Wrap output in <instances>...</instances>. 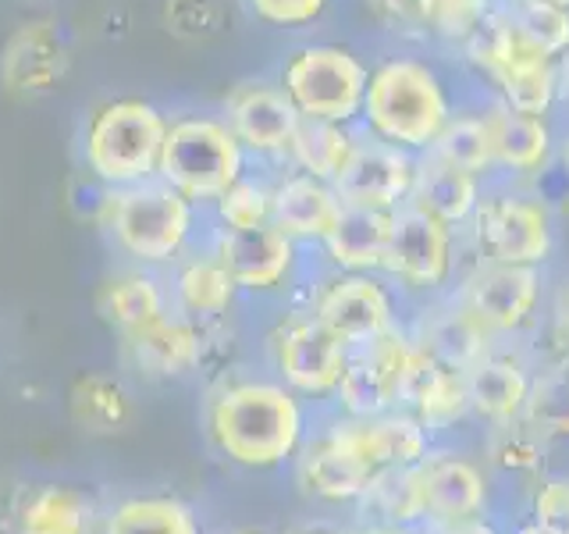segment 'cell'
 Returning a JSON list of instances; mask_svg holds the SVG:
<instances>
[{"mask_svg": "<svg viewBox=\"0 0 569 534\" xmlns=\"http://www.w3.org/2000/svg\"><path fill=\"white\" fill-rule=\"evenodd\" d=\"M477 82L452 53L417 43H378L370 50L360 132L409 154H431Z\"/></svg>", "mask_w": 569, "mask_h": 534, "instance_id": "1", "label": "cell"}, {"mask_svg": "<svg viewBox=\"0 0 569 534\" xmlns=\"http://www.w3.org/2000/svg\"><path fill=\"white\" fill-rule=\"evenodd\" d=\"M307 424V399L278 378L228 382L210 403V435L218 449L249 471H271L299 456Z\"/></svg>", "mask_w": 569, "mask_h": 534, "instance_id": "2", "label": "cell"}, {"mask_svg": "<svg viewBox=\"0 0 569 534\" xmlns=\"http://www.w3.org/2000/svg\"><path fill=\"white\" fill-rule=\"evenodd\" d=\"M171 107L142 93H111L89 103L76 132L79 168L111 189L150 182L160 171Z\"/></svg>", "mask_w": 569, "mask_h": 534, "instance_id": "3", "label": "cell"}, {"mask_svg": "<svg viewBox=\"0 0 569 534\" xmlns=\"http://www.w3.org/2000/svg\"><path fill=\"white\" fill-rule=\"evenodd\" d=\"M559 221V210L545 200L538 186L488 178L473 218L462 228V243H467V254L480 264L556 271L562 246Z\"/></svg>", "mask_w": 569, "mask_h": 534, "instance_id": "4", "label": "cell"}, {"mask_svg": "<svg viewBox=\"0 0 569 534\" xmlns=\"http://www.w3.org/2000/svg\"><path fill=\"white\" fill-rule=\"evenodd\" d=\"M271 76L299 118L356 125L370 82V47L342 36H299L278 53Z\"/></svg>", "mask_w": 569, "mask_h": 534, "instance_id": "5", "label": "cell"}, {"mask_svg": "<svg viewBox=\"0 0 569 534\" xmlns=\"http://www.w3.org/2000/svg\"><path fill=\"white\" fill-rule=\"evenodd\" d=\"M100 231L124 260L157 271V267H171L178 257H186L192 246H200L210 221L203 207H196L160 178H150V182L129 189H114Z\"/></svg>", "mask_w": 569, "mask_h": 534, "instance_id": "6", "label": "cell"}, {"mask_svg": "<svg viewBox=\"0 0 569 534\" xmlns=\"http://www.w3.org/2000/svg\"><path fill=\"white\" fill-rule=\"evenodd\" d=\"M249 168H253V160L218 107H171L168 139L157 171L160 182L178 189L196 207L210 210Z\"/></svg>", "mask_w": 569, "mask_h": 534, "instance_id": "7", "label": "cell"}, {"mask_svg": "<svg viewBox=\"0 0 569 534\" xmlns=\"http://www.w3.org/2000/svg\"><path fill=\"white\" fill-rule=\"evenodd\" d=\"M470 264L473 257L467 254L459 228L445 225L417 204L396 210V228H391L381 275L402 293L409 314L449 296Z\"/></svg>", "mask_w": 569, "mask_h": 534, "instance_id": "8", "label": "cell"}, {"mask_svg": "<svg viewBox=\"0 0 569 534\" xmlns=\"http://www.w3.org/2000/svg\"><path fill=\"white\" fill-rule=\"evenodd\" d=\"M302 307L349 349L367 346L409 320L402 293L381 271H335L325 264L302 289Z\"/></svg>", "mask_w": 569, "mask_h": 534, "instance_id": "9", "label": "cell"}, {"mask_svg": "<svg viewBox=\"0 0 569 534\" xmlns=\"http://www.w3.org/2000/svg\"><path fill=\"white\" fill-rule=\"evenodd\" d=\"M452 293L498 343H530L548 314L551 271L473 260Z\"/></svg>", "mask_w": 569, "mask_h": 534, "instance_id": "10", "label": "cell"}, {"mask_svg": "<svg viewBox=\"0 0 569 534\" xmlns=\"http://www.w3.org/2000/svg\"><path fill=\"white\" fill-rule=\"evenodd\" d=\"M207 243L228 267V275L236 278L239 293L284 296V293H296L299 285L307 289V281L313 278L317 249L299 246L274 225H260L246 231L210 228Z\"/></svg>", "mask_w": 569, "mask_h": 534, "instance_id": "11", "label": "cell"}, {"mask_svg": "<svg viewBox=\"0 0 569 534\" xmlns=\"http://www.w3.org/2000/svg\"><path fill=\"white\" fill-rule=\"evenodd\" d=\"M349 346L302 307L281 314L271 332L274 378L307 403H331L349 364Z\"/></svg>", "mask_w": 569, "mask_h": 534, "instance_id": "12", "label": "cell"}, {"mask_svg": "<svg viewBox=\"0 0 569 534\" xmlns=\"http://www.w3.org/2000/svg\"><path fill=\"white\" fill-rule=\"evenodd\" d=\"M427 524L423 534H445L488 521L495 513L498 485L480 453L456 445V438L435 442V449L420 463Z\"/></svg>", "mask_w": 569, "mask_h": 534, "instance_id": "13", "label": "cell"}, {"mask_svg": "<svg viewBox=\"0 0 569 534\" xmlns=\"http://www.w3.org/2000/svg\"><path fill=\"white\" fill-rule=\"evenodd\" d=\"M420 343L409 332V320L388 335L349 353L342 385L335 392V414L349 417H378L388 409H402L406 388L420 364Z\"/></svg>", "mask_w": 569, "mask_h": 534, "instance_id": "14", "label": "cell"}, {"mask_svg": "<svg viewBox=\"0 0 569 534\" xmlns=\"http://www.w3.org/2000/svg\"><path fill=\"white\" fill-rule=\"evenodd\" d=\"M71 76V36L61 18L32 14L0 43V93L14 103L53 97Z\"/></svg>", "mask_w": 569, "mask_h": 534, "instance_id": "15", "label": "cell"}, {"mask_svg": "<svg viewBox=\"0 0 569 534\" xmlns=\"http://www.w3.org/2000/svg\"><path fill=\"white\" fill-rule=\"evenodd\" d=\"M218 111L231 125V132L239 136L249 160L263 168H281L289 147L299 132V111L292 100L284 97V89L274 82V76H249L221 97Z\"/></svg>", "mask_w": 569, "mask_h": 534, "instance_id": "16", "label": "cell"}, {"mask_svg": "<svg viewBox=\"0 0 569 534\" xmlns=\"http://www.w3.org/2000/svg\"><path fill=\"white\" fill-rule=\"evenodd\" d=\"M320 438L378 474L396 467H417L438 442L409 409H388V414L378 417L335 414L325 424Z\"/></svg>", "mask_w": 569, "mask_h": 534, "instance_id": "17", "label": "cell"}, {"mask_svg": "<svg viewBox=\"0 0 569 534\" xmlns=\"http://www.w3.org/2000/svg\"><path fill=\"white\" fill-rule=\"evenodd\" d=\"M538 353L530 343H495L467 370L473 427H498L527 417V406L538 382Z\"/></svg>", "mask_w": 569, "mask_h": 534, "instance_id": "18", "label": "cell"}, {"mask_svg": "<svg viewBox=\"0 0 569 534\" xmlns=\"http://www.w3.org/2000/svg\"><path fill=\"white\" fill-rule=\"evenodd\" d=\"M485 129L491 154V178L533 186L556 168L559 125L556 118H538L512 111L502 100L485 93Z\"/></svg>", "mask_w": 569, "mask_h": 534, "instance_id": "19", "label": "cell"}, {"mask_svg": "<svg viewBox=\"0 0 569 534\" xmlns=\"http://www.w3.org/2000/svg\"><path fill=\"white\" fill-rule=\"evenodd\" d=\"M420 157L381 142L360 132V142L349 157L346 171L338 175V196L349 207H370V210H399L409 204L417 186Z\"/></svg>", "mask_w": 569, "mask_h": 534, "instance_id": "20", "label": "cell"}, {"mask_svg": "<svg viewBox=\"0 0 569 534\" xmlns=\"http://www.w3.org/2000/svg\"><path fill=\"white\" fill-rule=\"evenodd\" d=\"M171 307L174 314L189 317L200 328H221L228 314L239 303V285L228 275V267L221 257L213 254V246L203 239L200 246H192L186 257H178L171 264Z\"/></svg>", "mask_w": 569, "mask_h": 534, "instance_id": "21", "label": "cell"}, {"mask_svg": "<svg viewBox=\"0 0 569 534\" xmlns=\"http://www.w3.org/2000/svg\"><path fill=\"white\" fill-rule=\"evenodd\" d=\"M346 200L338 196V189L325 178H313L307 171L296 168H278L274 171V214L271 225L281 228L284 236L296 239L307 249H320L338 218H342Z\"/></svg>", "mask_w": 569, "mask_h": 534, "instance_id": "22", "label": "cell"}, {"mask_svg": "<svg viewBox=\"0 0 569 534\" xmlns=\"http://www.w3.org/2000/svg\"><path fill=\"white\" fill-rule=\"evenodd\" d=\"M402 409H409L438 442L456 438L462 427L473 424L467 370L435 360L431 353H420V364L413 370V378H409Z\"/></svg>", "mask_w": 569, "mask_h": 534, "instance_id": "23", "label": "cell"}, {"mask_svg": "<svg viewBox=\"0 0 569 534\" xmlns=\"http://www.w3.org/2000/svg\"><path fill=\"white\" fill-rule=\"evenodd\" d=\"M409 332H413L423 353H431L435 360H445L462 370H470L498 343L456 293L409 314Z\"/></svg>", "mask_w": 569, "mask_h": 534, "instance_id": "24", "label": "cell"}, {"mask_svg": "<svg viewBox=\"0 0 569 534\" xmlns=\"http://www.w3.org/2000/svg\"><path fill=\"white\" fill-rule=\"evenodd\" d=\"M551 445L527 417L512 424H498L480 432V459L488 463L498 492L520 488L523 495L551 471Z\"/></svg>", "mask_w": 569, "mask_h": 534, "instance_id": "25", "label": "cell"}, {"mask_svg": "<svg viewBox=\"0 0 569 534\" xmlns=\"http://www.w3.org/2000/svg\"><path fill=\"white\" fill-rule=\"evenodd\" d=\"M121 343L139 370L153 374V378H182V374L203 367L207 328L192 325L182 314H164L147 328L121 335Z\"/></svg>", "mask_w": 569, "mask_h": 534, "instance_id": "26", "label": "cell"}, {"mask_svg": "<svg viewBox=\"0 0 569 534\" xmlns=\"http://www.w3.org/2000/svg\"><path fill=\"white\" fill-rule=\"evenodd\" d=\"M391 228H396V210L346 204L335 231L317 249V264L335 267V271H381Z\"/></svg>", "mask_w": 569, "mask_h": 534, "instance_id": "27", "label": "cell"}, {"mask_svg": "<svg viewBox=\"0 0 569 534\" xmlns=\"http://www.w3.org/2000/svg\"><path fill=\"white\" fill-rule=\"evenodd\" d=\"M378 481V471L346 456L325 438H313L299 453V485L310 498L328 506H360Z\"/></svg>", "mask_w": 569, "mask_h": 534, "instance_id": "28", "label": "cell"}, {"mask_svg": "<svg viewBox=\"0 0 569 534\" xmlns=\"http://www.w3.org/2000/svg\"><path fill=\"white\" fill-rule=\"evenodd\" d=\"M97 310L118 335H132L171 314V296L150 267L132 264L129 271L103 278L97 289Z\"/></svg>", "mask_w": 569, "mask_h": 534, "instance_id": "29", "label": "cell"}, {"mask_svg": "<svg viewBox=\"0 0 569 534\" xmlns=\"http://www.w3.org/2000/svg\"><path fill=\"white\" fill-rule=\"evenodd\" d=\"M485 175H473L467 168H456L449 160H441L435 154L420 157V171H417V186L409 204H417L423 210H431L435 218H441L452 228H467V221L473 218L480 192H485Z\"/></svg>", "mask_w": 569, "mask_h": 534, "instance_id": "30", "label": "cell"}, {"mask_svg": "<svg viewBox=\"0 0 569 534\" xmlns=\"http://www.w3.org/2000/svg\"><path fill=\"white\" fill-rule=\"evenodd\" d=\"M360 142V125H342V121H310L302 118L299 132L284 157V168L307 171L325 182H338V175L346 171L349 157Z\"/></svg>", "mask_w": 569, "mask_h": 534, "instance_id": "31", "label": "cell"}, {"mask_svg": "<svg viewBox=\"0 0 569 534\" xmlns=\"http://www.w3.org/2000/svg\"><path fill=\"white\" fill-rule=\"evenodd\" d=\"M367 513V524H391V527H413L423 531L427 524V498H423V477L417 467H396L381 471L373 488L360 506Z\"/></svg>", "mask_w": 569, "mask_h": 534, "instance_id": "32", "label": "cell"}, {"mask_svg": "<svg viewBox=\"0 0 569 534\" xmlns=\"http://www.w3.org/2000/svg\"><path fill=\"white\" fill-rule=\"evenodd\" d=\"M274 171L278 168L253 165L236 186H228V192L221 196V200L207 210L210 228L246 231V228L271 225V214H274Z\"/></svg>", "mask_w": 569, "mask_h": 534, "instance_id": "33", "label": "cell"}, {"mask_svg": "<svg viewBox=\"0 0 569 534\" xmlns=\"http://www.w3.org/2000/svg\"><path fill=\"white\" fill-rule=\"evenodd\" d=\"M431 154L449 160L456 168H467L473 175L491 178V154H488V129H485V89L477 86L473 93L462 100V107L449 121V129L441 132Z\"/></svg>", "mask_w": 569, "mask_h": 534, "instance_id": "34", "label": "cell"}, {"mask_svg": "<svg viewBox=\"0 0 569 534\" xmlns=\"http://www.w3.org/2000/svg\"><path fill=\"white\" fill-rule=\"evenodd\" d=\"M491 8L495 0H420L427 47L459 58V50L488 22Z\"/></svg>", "mask_w": 569, "mask_h": 534, "instance_id": "35", "label": "cell"}, {"mask_svg": "<svg viewBox=\"0 0 569 534\" xmlns=\"http://www.w3.org/2000/svg\"><path fill=\"white\" fill-rule=\"evenodd\" d=\"M22 534H89V506L71 488H40L18 510Z\"/></svg>", "mask_w": 569, "mask_h": 534, "instance_id": "36", "label": "cell"}, {"mask_svg": "<svg viewBox=\"0 0 569 534\" xmlns=\"http://www.w3.org/2000/svg\"><path fill=\"white\" fill-rule=\"evenodd\" d=\"M71 414H76V421L89 427V432H118L132 414L129 392H124L118 378L86 374V378L71 385Z\"/></svg>", "mask_w": 569, "mask_h": 534, "instance_id": "37", "label": "cell"}, {"mask_svg": "<svg viewBox=\"0 0 569 534\" xmlns=\"http://www.w3.org/2000/svg\"><path fill=\"white\" fill-rule=\"evenodd\" d=\"M253 26L278 36H313L342 8V0H239Z\"/></svg>", "mask_w": 569, "mask_h": 534, "instance_id": "38", "label": "cell"}, {"mask_svg": "<svg viewBox=\"0 0 569 534\" xmlns=\"http://www.w3.org/2000/svg\"><path fill=\"white\" fill-rule=\"evenodd\" d=\"M527 421L551 442H569V360H541Z\"/></svg>", "mask_w": 569, "mask_h": 534, "instance_id": "39", "label": "cell"}, {"mask_svg": "<svg viewBox=\"0 0 569 534\" xmlns=\"http://www.w3.org/2000/svg\"><path fill=\"white\" fill-rule=\"evenodd\" d=\"M107 534H203L196 513L178 498H132L114 516Z\"/></svg>", "mask_w": 569, "mask_h": 534, "instance_id": "40", "label": "cell"}, {"mask_svg": "<svg viewBox=\"0 0 569 534\" xmlns=\"http://www.w3.org/2000/svg\"><path fill=\"white\" fill-rule=\"evenodd\" d=\"M516 29H520L530 43H538L556 61L569 58V8L548 4V0H495Z\"/></svg>", "mask_w": 569, "mask_h": 534, "instance_id": "41", "label": "cell"}, {"mask_svg": "<svg viewBox=\"0 0 569 534\" xmlns=\"http://www.w3.org/2000/svg\"><path fill=\"white\" fill-rule=\"evenodd\" d=\"M160 26L178 43H210L224 32L221 0H160Z\"/></svg>", "mask_w": 569, "mask_h": 534, "instance_id": "42", "label": "cell"}, {"mask_svg": "<svg viewBox=\"0 0 569 534\" xmlns=\"http://www.w3.org/2000/svg\"><path fill=\"white\" fill-rule=\"evenodd\" d=\"M538 360H569V271H551V293H548V314L538 335L530 338Z\"/></svg>", "mask_w": 569, "mask_h": 534, "instance_id": "43", "label": "cell"}, {"mask_svg": "<svg viewBox=\"0 0 569 534\" xmlns=\"http://www.w3.org/2000/svg\"><path fill=\"white\" fill-rule=\"evenodd\" d=\"M523 521L538 524L548 534H569V474L548 471L527 495Z\"/></svg>", "mask_w": 569, "mask_h": 534, "instance_id": "44", "label": "cell"}, {"mask_svg": "<svg viewBox=\"0 0 569 534\" xmlns=\"http://www.w3.org/2000/svg\"><path fill=\"white\" fill-rule=\"evenodd\" d=\"M367 11H370L373 22H378V29H385L378 43H417V47H427L420 0H367Z\"/></svg>", "mask_w": 569, "mask_h": 534, "instance_id": "45", "label": "cell"}, {"mask_svg": "<svg viewBox=\"0 0 569 534\" xmlns=\"http://www.w3.org/2000/svg\"><path fill=\"white\" fill-rule=\"evenodd\" d=\"M111 200H114V189L100 182L97 175H89L86 168H79L76 175L68 178L64 186V204L71 210V218L89 225V228H103L107 221V210H111Z\"/></svg>", "mask_w": 569, "mask_h": 534, "instance_id": "46", "label": "cell"}, {"mask_svg": "<svg viewBox=\"0 0 569 534\" xmlns=\"http://www.w3.org/2000/svg\"><path fill=\"white\" fill-rule=\"evenodd\" d=\"M556 121H569V58H562L559 65V111Z\"/></svg>", "mask_w": 569, "mask_h": 534, "instance_id": "47", "label": "cell"}, {"mask_svg": "<svg viewBox=\"0 0 569 534\" xmlns=\"http://www.w3.org/2000/svg\"><path fill=\"white\" fill-rule=\"evenodd\" d=\"M559 125V150H556V168L569 178V121H556Z\"/></svg>", "mask_w": 569, "mask_h": 534, "instance_id": "48", "label": "cell"}, {"mask_svg": "<svg viewBox=\"0 0 569 534\" xmlns=\"http://www.w3.org/2000/svg\"><path fill=\"white\" fill-rule=\"evenodd\" d=\"M445 534H506V531L495 524V516H488V521H477V524L456 527V531H445Z\"/></svg>", "mask_w": 569, "mask_h": 534, "instance_id": "49", "label": "cell"}, {"mask_svg": "<svg viewBox=\"0 0 569 534\" xmlns=\"http://www.w3.org/2000/svg\"><path fill=\"white\" fill-rule=\"evenodd\" d=\"M289 534H352V531L338 527V524H325V521H317V524H302V527H296V531H289Z\"/></svg>", "mask_w": 569, "mask_h": 534, "instance_id": "50", "label": "cell"}, {"mask_svg": "<svg viewBox=\"0 0 569 534\" xmlns=\"http://www.w3.org/2000/svg\"><path fill=\"white\" fill-rule=\"evenodd\" d=\"M352 534H423V531H413V527H391V524H363L360 531Z\"/></svg>", "mask_w": 569, "mask_h": 534, "instance_id": "51", "label": "cell"}, {"mask_svg": "<svg viewBox=\"0 0 569 534\" xmlns=\"http://www.w3.org/2000/svg\"><path fill=\"white\" fill-rule=\"evenodd\" d=\"M506 534H548V531H541L538 524H530V521H520L512 531H506Z\"/></svg>", "mask_w": 569, "mask_h": 534, "instance_id": "52", "label": "cell"}, {"mask_svg": "<svg viewBox=\"0 0 569 534\" xmlns=\"http://www.w3.org/2000/svg\"><path fill=\"white\" fill-rule=\"evenodd\" d=\"M548 4H559V8H569V0H548Z\"/></svg>", "mask_w": 569, "mask_h": 534, "instance_id": "53", "label": "cell"}]
</instances>
